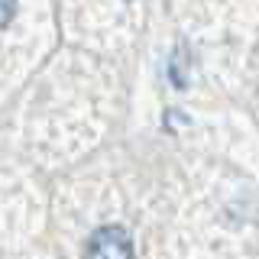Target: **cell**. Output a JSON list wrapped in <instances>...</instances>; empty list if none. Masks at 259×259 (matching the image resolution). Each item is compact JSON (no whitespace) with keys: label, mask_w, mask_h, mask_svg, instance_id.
<instances>
[{"label":"cell","mask_w":259,"mask_h":259,"mask_svg":"<svg viewBox=\"0 0 259 259\" xmlns=\"http://www.w3.org/2000/svg\"><path fill=\"white\" fill-rule=\"evenodd\" d=\"M16 16V4H7V0H0V29L7 26V23H10Z\"/></svg>","instance_id":"obj_2"},{"label":"cell","mask_w":259,"mask_h":259,"mask_svg":"<svg viewBox=\"0 0 259 259\" xmlns=\"http://www.w3.org/2000/svg\"><path fill=\"white\" fill-rule=\"evenodd\" d=\"M88 259H133V240L117 224L101 227L88 243Z\"/></svg>","instance_id":"obj_1"}]
</instances>
